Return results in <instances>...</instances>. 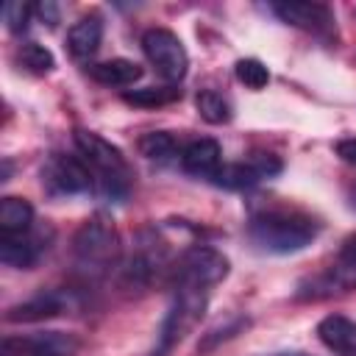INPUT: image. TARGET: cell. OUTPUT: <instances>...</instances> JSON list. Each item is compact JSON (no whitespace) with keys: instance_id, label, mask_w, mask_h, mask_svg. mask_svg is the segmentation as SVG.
I'll use <instances>...</instances> for the list:
<instances>
[{"instance_id":"d4e9b609","label":"cell","mask_w":356,"mask_h":356,"mask_svg":"<svg viewBox=\"0 0 356 356\" xmlns=\"http://www.w3.org/2000/svg\"><path fill=\"white\" fill-rule=\"evenodd\" d=\"M248 161L253 164V170H256L261 178H270V175H275V172L281 170V161H278L273 153H256V156H250Z\"/></svg>"},{"instance_id":"4fadbf2b","label":"cell","mask_w":356,"mask_h":356,"mask_svg":"<svg viewBox=\"0 0 356 356\" xmlns=\"http://www.w3.org/2000/svg\"><path fill=\"white\" fill-rule=\"evenodd\" d=\"M317 339L339 356H356V320L345 314H325L317 323Z\"/></svg>"},{"instance_id":"44dd1931","label":"cell","mask_w":356,"mask_h":356,"mask_svg":"<svg viewBox=\"0 0 356 356\" xmlns=\"http://www.w3.org/2000/svg\"><path fill=\"white\" fill-rule=\"evenodd\" d=\"M256 181H261V175L253 170L250 161H239V164H222L220 172L214 175V184L225 186V189H248Z\"/></svg>"},{"instance_id":"5b68a950","label":"cell","mask_w":356,"mask_h":356,"mask_svg":"<svg viewBox=\"0 0 356 356\" xmlns=\"http://www.w3.org/2000/svg\"><path fill=\"white\" fill-rule=\"evenodd\" d=\"M142 50H145L147 61L153 64V70L164 81H170V83L184 81V75L189 70V56H186L184 42L170 28H150V31H145Z\"/></svg>"},{"instance_id":"484cf974","label":"cell","mask_w":356,"mask_h":356,"mask_svg":"<svg viewBox=\"0 0 356 356\" xmlns=\"http://www.w3.org/2000/svg\"><path fill=\"white\" fill-rule=\"evenodd\" d=\"M245 325H248V320H236L234 325H225V328H222V337L228 339V337H234L236 331H242ZM214 334H217V331H211V334H209V337L203 339V345H197V350H200V353H206V350H211V348H214V345L220 342V337H214Z\"/></svg>"},{"instance_id":"e0dca14e","label":"cell","mask_w":356,"mask_h":356,"mask_svg":"<svg viewBox=\"0 0 356 356\" xmlns=\"http://www.w3.org/2000/svg\"><path fill=\"white\" fill-rule=\"evenodd\" d=\"M33 228V206L25 197L6 195L0 200V236H19Z\"/></svg>"},{"instance_id":"2e32d148","label":"cell","mask_w":356,"mask_h":356,"mask_svg":"<svg viewBox=\"0 0 356 356\" xmlns=\"http://www.w3.org/2000/svg\"><path fill=\"white\" fill-rule=\"evenodd\" d=\"M89 78L100 86H134L142 78V67L131 58H108L86 67Z\"/></svg>"},{"instance_id":"ffe728a7","label":"cell","mask_w":356,"mask_h":356,"mask_svg":"<svg viewBox=\"0 0 356 356\" xmlns=\"http://www.w3.org/2000/svg\"><path fill=\"white\" fill-rule=\"evenodd\" d=\"M195 106H197V114H200L206 122H211V125H222V122L231 120V103H228V97H222V95L214 92V89L197 92Z\"/></svg>"},{"instance_id":"ac0fdd59","label":"cell","mask_w":356,"mask_h":356,"mask_svg":"<svg viewBox=\"0 0 356 356\" xmlns=\"http://www.w3.org/2000/svg\"><path fill=\"white\" fill-rule=\"evenodd\" d=\"M139 153L150 161H172L175 156H181V147L175 142V136L170 131H150L139 139Z\"/></svg>"},{"instance_id":"6da1fadb","label":"cell","mask_w":356,"mask_h":356,"mask_svg":"<svg viewBox=\"0 0 356 356\" xmlns=\"http://www.w3.org/2000/svg\"><path fill=\"white\" fill-rule=\"evenodd\" d=\"M317 231H320V225L309 214L295 211V209L259 211L248 222L250 239L267 253H298L306 245H312Z\"/></svg>"},{"instance_id":"603a6c76","label":"cell","mask_w":356,"mask_h":356,"mask_svg":"<svg viewBox=\"0 0 356 356\" xmlns=\"http://www.w3.org/2000/svg\"><path fill=\"white\" fill-rule=\"evenodd\" d=\"M236 78H239L248 89L259 92V89H264V86L270 83V70H267L259 58H239V61H236Z\"/></svg>"},{"instance_id":"3957f363","label":"cell","mask_w":356,"mask_h":356,"mask_svg":"<svg viewBox=\"0 0 356 356\" xmlns=\"http://www.w3.org/2000/svg\"><path fill=\"white\" fill-rule=\"evenodd\" d=\"M75 147L78 156L86 161V167L95 175V184L108 195V197H125L128 186H131V170L128 161L122 156V150L117 145H111L108 139H103L95 131H75Z\"/></svg>"},{"instance_id":"f1b7e54d","label":"cell","mask_w":356,"mask_h":356,"mask_svg":"<svg viewBox=\"0 0 356 356\" xmlns=\"http://www.w3.org/2000/svg\"><path fill=\"white\" fill-rule=\"evenodd\" d=\"M350 206L356 209V184H353V189H350Z\"/></svg>"},{"instance_id":"cb8c5ba5","label":"cell","mask_w":356,"mask_h":356,"mask_svg":"<svg viewBox=\"0 0 356 356\" xmlns=\"http://www.w3.org/2000/svg\"><path fill=\"white\" fill-rule=\"evenodd\" d=\"M31 17H33V6H31V3L14 0V3H6V6H3V19H6L8 31H14V33L25 31V25H28Z\"/></svg>"},{"instance_id":"83f0119b","label":"cell","mask_w":356,"mask_h":356,"mask_svg":"<svg viewBox=\"0 0 356 356\" xmlns=\"http://www.w3.org/2000/svg\"><path fill=\"white\" fill-rule=\"evenodd\" d=\"M33 14H36L42 22H47L50 28H56V22H58V8H56V3H50V0L36 3V6H33Z\"/></svg>"},{"instance_id":"7a4b0ae2","label":"cell","mask_w":356,"mask_h":356,"mask_svg":"<svg viewBox=\"0 0 356 356\" xmlns=\"http://www.w3.org/2000/svg\"><path fill=\"white\" fill-rule=\"evenodd\" d=\"M120 253H122L120 231L106 217L86 220L72 236V259H75L78 273L86 278L108 275L117 267Z\"/></svg>"},{"instance_id":"9a60e30c","label":"cell","mask_w":356,"mask_h":356,"mask_svg":"<svg viewBox=\"0 0 356 356\" xmlns=\"http://www.w3.org/2000/svg\"><path fill=\"white\" fill-rule=\"evenodd\" d=\"M103 42V17L100 14H86L78 22H72V28L67 31V50L72 58L86 61L97 53Z\"/></svg>"},{"instance_id":"7c38bea8","label":"cell","mask_w":356,"mask_h":356,"mask_svg":"<svg viewBox=\"0 0 356 356\" xmlns=\"http://www.w3.org/2000/svg\"><path fill=\"white\" fill-rule=\"evenodd\" d=\"M181 167L184 172L195 175V178H211L220 172L222 167V150L214 139L209 136H200V139H192L184 150H181Z\"/></svg>"},{"instance_id":"52a82bcc","label":"cell","mask_w":356,"mask_h":356,"mask_svg":"<svg viewBox=\"0 0 356 356\" xmlns=\"http://www.w3.org/2000/svg\"><path fill=\"white\" fill-rule=\"evenodd\" d=\"M42 184L53 192V195H78L92 189L95 175L86 167V161L81 156H64V153H53L50 161L42 170Z\"/></svg>"},{"instance_id":"30bf717a","label":"cell","mask_w":356,"mask_h":356,"mask_svg":"<svg viewBox=\"0 0 356 356\" xmlns=\"http://www.w3.org/2000/svg\"><path fill=\"white\" fill-rule=\"evenodd\" d=\"M356 286V234H350L342 248H339V256H337V264L328 267L325 275L314 278L309 284V298L317 295V289H323L320 295H331V292H345V289H353Z\"/></svg>"},{"instance_id":"f546056e","label":"cell","mask_w":356,"mask_h":356,"mask_svg":"<svg viewBox=\"0 0 356 356\" xmlns=\"http://www.w3.org/2000/svg\"><path fill=\"white\" fill-rule=\"evenodd\" d=\"M270 356H309V353H298L295 350V353H270Z\"/></svg>"},{"instance_id":"5bb4252c","label":"cell","mask_w":356,"mask_h":356,"mask_svg":"<svg viewBox=\"0 0 356 356\" xmlns=\"http://www.w3.org/2000/svg\"><path fill=\"white\" fill-rule=\"evenodd\" d=\"M64 309H67V300L61 292H39V295L11 306L6 312V320L8 323H39V320L64 314Z\"/></svg>"},{"instance_id":"9c48e42d","label":"cell","mask_w":356,"mask_h":356,"mask_svg":"<svg viewBox=\"0 0 356 356\" xmlns=\"http://www.w3.org/2000/svg\"><path fill=\"white\" fill-rule=\"evenodd\" d=\"M273 11L286 22L295 25L300 31H309L325 42L337 39V19L334 11L325 3H303V0H286V3H275Z\"/></svg>"},{"instance_id":"8992f818","label":"cell","mask_w":356,"mask_h":356,"mask_svg":"<svg viewBox=\"0 0 356 356\" xmlns=\"http://www.w3.org/2000/svg\"><path fill=\"white\" fill-rule=\"evenodd\" d=\"M228 259L214 250V248H192L186 250L178 264L172 267V281L175 284H192V286H203V289H211L214 284H220L225 275H228Z\"/></svg>"},{"instance_id":"277c9868","label":"cell","mask_w":356,"mask_h":356,"mask_svg":"<svg viewBox=\"0 0 356 356\" xmlns=\"http://www.w3.org/2000/svg\"><path fill=\"white\" fill-rule=\"evenodd\" d=\"M209 295H211V289L192 286V284H175L172 303H170V309L159 325V334H156L153 356H167L200 323V317L209 306Z\"/></svg>"},{"instance_id":"d6986e66","label":"cell","mask_w":356,"mask_h":356,"mask_svg":"<svg viewBox=\"0 0 356 356\" xmlns=\"http://www.w3.org/2000/svg\"><path fill=\"white\" fill-rule=\"evenodd\" d=\"M178 97H181V89H172V86H145V89H128V92H122V100L128 106H139V108L167 106V103H175Z\"/></svg>"},{"instance_id":"ba28073f","label":"cell","mask_w":356,"mask_h":356,"mask_svg":"<svg viewBox=\"0 0 356 356\" xmlns=\"http://www.w3.org/2000/svg\"><path fill=\"white\" fill-rule=\"evenodd\" d=\"M81 339L70 331H42L33 337H6L0 356H75Z\"/></svg>"},{"instance_id":"8fae6325","label":"cell","mask_w":356,"mask_h":356,"mask_svg":"<svg viewBox=\"0 0 356 356\" xmlns=\"http://www.w3.org/2000/svg\"><path fill=\"white\" fill-rule=\"evenodd\" d=\"M44 250H47V239H44V234H36L33 228L19 236H0V261L6 267L28 270L39 261V256Z\"/></svg>"},{"instance_id":"4316f807","label":"cell","mask_w":356,"mask_h":356,"mask_svg":"<svg viewBox=\"0 0 356 356\" xmlns=\"http://www.w3.org/2000/svg\"><path fill=\"white\" fill-rule=\"evenodd\" d=\"M334 150H337V156H339L345 164H353V167H356V136L339 139V142L334 145Z\"/></svg>"},{"instance_id":"7402d4cb","label":"cell","mask_w":356,"mask_h":356,"mask_svg":"<svg viewBox=\"0 0 356 356\" xmlns=\"http://www.w3.org/2000/svg\"><path fill=\"white\" fill-rule=\"evenodd\" d=\"M17 61H19V67H25V70L33 72V75H44V72H50L53 64H56L53 53H50L44 44H39V42L22 44V47L17 50Z\"/></svg>"}]
</instances>
